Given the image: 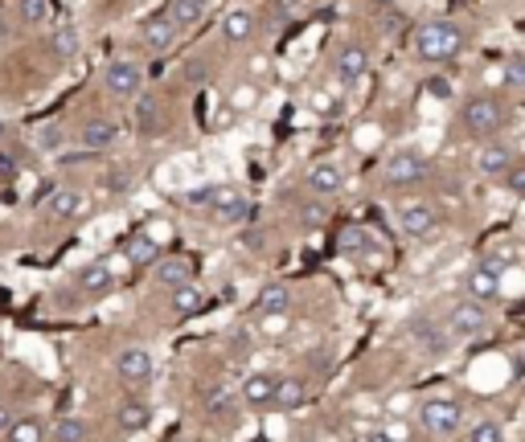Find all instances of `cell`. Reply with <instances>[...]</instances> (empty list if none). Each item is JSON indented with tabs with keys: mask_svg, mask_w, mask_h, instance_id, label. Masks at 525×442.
I'll use <instances>...</instances> for the list:
<instances>
[{
	"mask_svg": "<svg viewBox=\"0 0 525 442\" xmlns=\"http://www.w3.org/2000/svg\"><path fill=\"white\" fill-rule=\"evenodd\" d=\"M460 124H464V132H468L472 140H489V135H497L501 127L509 124V106L501 103V98H492V95H476V98L464 103Z\"/></svg>",
	"mask_w": 525,
	"mask_h": 442,
	"instance_id": "obj_1",
	"label": "cell"
},
{
	"mask_svg": "<svg viewBox=\"0 0 525 442\" xmlns=\"http://www.w3.org/2000/svg\"><path fill=\"white\" fill-rule=\"evenodd\" d=\"M464 50V33L452 21H431L415 33V58L423 62H452L455 53Z\"/></svg>",
	"mask_w": 525,
	"mask_h": 442,
	"instance_id": "obj_2",
	"label": "cell"
},
{
	"mask_svg": "<svg viewBox=\"0 0 525 442\" xmlns=\"http://www.w3.org/2000/svg\"><path fill=\"white\" fill-rule=\"evenodd\" d=\"M418 422H423L427 434H436V438H452L464 422V406L455 398H427L418 406Z\"/></svg>",
	"mask_w": 525,
	"mask_h": 442,
	"instance_id": "obj_3",
	"label": "cell"
},
{
	"mask_svg": "<svg viewBox=\"0 0 525 442\" xmlns=\"http://www.w3.org/2000/svg\"><path fill=\"white\" fill-rule=\"evenodd\" d=\"M382 180H386V189L423 185V180H427V164H423V156H418V152H394V156L386 160Z\"/></svg>",
	"mask_w": 525,
	"mask_h": 442,
	"instance_id": "obj_4",
	"label": "cell"
},
{
	"mask_svg": "<svg viewBox=\"0 0 525 442\" xmlns=\"http://www.w3.org/2000/svg\"><path fill=\"white\" fill-rule=\"evenodd\" d=\"M447 332L460 340H472V336H484L489 332V316H484V303L468 299V303H455L447 311Z\"/></svg>",
	"mask_w": 525,
	"mask_h": 442,
	"instance_id": "obj_5",
	"label": "cell"
},
{
	"mask_svg": "<svg viewBox=\"0 0 525 442\" xmlns=\"http://www.w3.org/2000/svg\"><path fill=\"white\" fill-rule=\"evenodd\" d=\"M103 87H108V95L119 98V103H124V98H136L144 87V70L136 62H111L108 74H103Z\"/></svg>",
	"mask_w": 525,
	"mask_h": 442,
	"instance_id": "obj_6",
	"label": "cell"
},
{
	"mask_svg": "<svg viewBox=\"0 0 525 442\" xmlns=\"http://www.w3.org/2000/svg\"><path fill=\"white\" fill-rule=\"evenodd\" d=\"M116 377L124 381L127 390H140V385H148L152 381V356L144 353V348H124L116 361Z\"/></svg>",
	"mask_w": 525,
	"mask_h": 442,
	"instance_id": "obj_7",
	"label": "cell"
},
{
	"mask_svg": "<svg viewBox=\"0 0 525 442\" xmlns=\"http://www.w3.org/2000/svg\"><path fill=\"white\" fill-rule=\"evenodd\" d=\"M82 209H87V197L79 189H54V193L45 197V221H54V226L82 217Z\"/></svg>",
	"mask_w": 525,
	"mask_h": 442,
	"instance_id": "obj_8",
	"label": "cell"
},
{
	"mask_svg": "<svg viewBox=\"0 0 525 442\" xmlns=\"http://www.w3.org/2000/svg\"><path fill=\"white\" fill-rule=\"evenodd\" d=\"M177 37H181V29H177V21H173L169 13L144 21V29H140V41H144V50H148V53H169L173 45H177Z\"/></svg>",
	"mask_w": 525,
	"mask_h": 442,
	"instance_id": "obj_9",
	"label": "cell"
},
{
	"mask_svg": "<svg viewBox=\"0 0 525 442\" xmlns=\"http://www.w3.org/2000/svg\"><path fill=\"white\" fill-rule=\"evenodd\" d=\"M205 201L214 205V213H218V221H239V217H247V197H242V189H234V185H218V189H205Z\"/></svg>",
	"mask_w": 525,
	"mask_h": 442,
	"instance_id": "obj_10",
	"label": "cell"
},
{
	"mask_svg": "<svg viewBox=\"0 0 525 442\" xmlns=\"http://www.w3.org/2000/svg\"><path fill=\"white\" fill-rule=\"evenodd\" d=\"M398 226H402V234H410V238H427V234L439 226V217L427 201H410V205L398 209Z\"/></svg>",
	"mask_w": 525,
	"mask_h": 442,
	"instance_id": "obj_11",
	"label": "cell"
},
{
	"mask_svg": "<svg viewBox=\"0 0 525 442\" xmlns=\"http://www.w3.org/2000/svg\"><path fill=\"white\" fill-rule=\"evenodd\" d=\"M464 291H468V299L476 303H489L501 295V274H492L489 266H472L468 274H464Z\"/></svg>",
	"mask_w": 525,
	"mask_h": 442,
	"instance_id": "obj_12",
	"label": "cell"
},
{
	"mask_svg": "<svg viewBox=\"0 0 525 442\" xmlns=\"http://www.w3.org/2000/svg\"><path fill=\"white\" fill-rule=\"evenodd\" d=\"M74 287H79L82 295H103V291L116 287V271H111L108 262H90V266H82V271L74 274Z\"/></svg>",
	"mask_w": 525,
	"mask_h": 442,
	"instance_id": "obj_13",
	"label": "cell"
},
{
	"mask_svg": "<svg viewBox=\"0 0 525 442\" xmlns=\"http://www.w3.org/2000/svg\"><path fill=\"white\" fill-rule=\"evenodd\" d=\"M509 164H513L509 143H484V148L476 152V172H481V177H505Z\"/></svg>",
	"mask_w": 525,
	"mask_h": 442,
	"instance_id": "obj_14",
	"label": "cell"
},
{
	"mask_svg": "<svg viewBox=\"0 0 525 442\" xmlns=\"http://www.w3.org/2000/svg\"><path fill=\"white\" fill-rule=\"evenodd\" d=\"M308 189H312V193L333 197V193L345 189V172H341L337 164H329V160H321V164H312V169H308Z\"/></svg>",
	"mask_w": 525,
	"mask_h": 442,
	"instance_id": "obj_15",
	"label": "cell"
},
{
	"mask_svg": "<svg viewBox=\"0 0 525 442\" xmlns=\"http://www.w3.org/2000/svg\"><path fill=\"white\" fill-rule=\"evenodd\" d=\"M365 70H370V53H365V45H345V50L337 53V78L341 82L365 78Z\"/></svg>",
	"mask_w": 525,
	"mask_h": 442,
	"instance_id": "obj_16",
	"label": "cell"
},
{
	"mask_svg": "<svg viewBox=\"0 0 525 442\" xmlns=\"http://www.w3.org/2000/svg\"><path fill=\"white\" fill-rule=\"evenodd\" d=\"M116 140H119V127L108 124V119H90V124H82V132H79V143H82V148H90V152L111 148Z\"/></svg>",
	"mask_w": 525,
	"mask_h": 442,
	"instance_id": "obj_17",
	"label": "cell"
},
{
	"mask_svg": "<svg viewBox=\"0 0 525 442\" xmlns=\"http://www.w3.org/2000/svg\"><path fill=\"white\" fill-rule=\"evenodd\" d=\"M242 401H247V406H271V393H276V377H271V373H250L247 381H242Z\"/></svg>",
	"mask_w": 525,
	"mask_h": 442,
	"instance_id": "obj_18",
	"label": "cell"
},
{
	"mask_svg": "<svg viewBox=\"0 0 525 442\" xmlns=\"http://www.w3.org/2000/svg\"><path fill=\"white\" fill-rule=\"evenodd\" d=\"M222 33H226V41H234V45H242V41H250L255 37V13L250 9H230L226 13V21H222Z\"/></svg>",
	"mask_w": 525,
	"mask_h": 442,
	"instance_id": "obj_19",
	"label": "cell"
},
{
	"mask_svg": "<svg viewBox=\"0 0 525 442\" xmlns=\"http://www.w3.org/2000/svg\"><path fill=\"white\" fill-rule=\"evenodd\" d=\"M116 422H119V430H124V434L148 430V422H152V406H148V401H140V398L124 401V406H119V414H116Z\"/></svg>",
	"mask_w": 525,
	"mask_h": 442,
	"instance_id": "obj_20",
	"label": "cell"
},
{
	"mask_svg": "<svg viewBox=\"0 0 525 442\" xmlns=\"http://www.w3.org/2000/svg\"><path fill=\"white\" fill-rule=\"evenodd\" d=\"M304 401H308V385H304L300 377H284V381H276L271 406H279V410H300Z\"/></svg>",
	"mask_w": 525,
	"mask_h": 442,
	"instance_id": "obj_21",
	"label": "cell"
},
{
	"mask_svg": "<svg viewBox=\"0 0 525 442\" xmlns=\"http://www.w3.org/2000/svg\"><path fill=\"white\" fill-rule=\"evenodd\" d=\"M124 254L132 266H152V262H161V242L148 238V234H136V238H127Z\"/></svg>",
	"mask_w": 525,
	"mask_h": 442,
	"instance_id": "obj_22",
	"label": "cell"
},
{
	"mask_svg": "<svg viewBox=\"0 0 525 442\" xmlns=\"http://www.w3.org/2000/svg\"><path fill=\"white\" fill-rule=\"evenodd\" d=\"M173 311H177V316H197V311H205V291L197 283H185V287H173Z\"/></svg>",
	"mask_w": 525,
	"mask_h": 442,
	"instance_id": "obj_23",
	"label": "cell"
},
{
	"mask_svg": "<svg viewBox=\"0 0 525 442\" xmlns=\"http://www.w3.org/2000/svg\"><path fill=\"white\" fill-rule=\"evenodd\" d=\"M210 5H214V0H169V17L177 21V29H189L210 13Z\"/></svg>",
	"mask_w": 525,
	"mask_h": 442,
	"instance_id": "obj_24",
	"label": "cell"
},
{
	"mask_svg": "<svg viewBox=\"0 0 525 442\" xmlns=\"http://www.w3.org/2000/svg\"><path fill=\"white\" fill-rule=\"evenodd\" d=\"M45 422L42 418H13V426L5 430V442H45Z\"/></svg>",
	"mask_w": 525,
	"mask_h": 442,
	"instance_id": "obj_25",
	"label": "cell"
},
{
	"mask_svg": "<svg viewBox=\"0 0 525 442\" xmlns=\"http://www.w3.org/2000/svg\"><path fill=\"white\" fill-rule=\"evenodd\" d=\"M156 279H161L164 287H185V283H193V266L185 262V258H164L161 266H156Z\"/></svg>",
	"mask_w": 525,
	"mask_h": 442,
	"instance_id": "obj_26",
	"label": "cell"
},
{
	"mask_svg": "<svg viewBox=\"0 0 525 442\" xmlns=\"http://www.w3.org/2000/svg\"><path fill=\"white\" fill-rule=\"evenodd\" d=\"M337 246H341V254H349V258H365L370 254V234H365L361 226H345Z\"/></svg>",
	"mask_w": 525,
	"mask_h": 442,
	"instance_id": "obj_27",
	"label": "cell"
},
{
	"mask_svg": "<svg viewBox=\"0 0 525 442\" xmlns=\"http://www.w3.org/2000/svg\"><path fill=\"white\" fill-rule=\"evenodd\" d=\"M74 50H79V29L58 25L54 33H50V53H54V58H74Z\"/></svg>",
	"mask_w": 525,
	"mask_h": 442,
	"instance_id": "obj_28",
	"label": "cell"
},
{
	"mask_svg": "<svg viewBox=\"0 0 525 442\" xmlns=\"http://www.w3.org/2000/svg\"><path fill=\"white\" fill-rule=\"evenodd\" d=\"M287 303H292V291H287L284 283H271V287H263V291H258L255 308L258 311H287Z\"/></svg>",
	"mask_w": 525,
	"mask_h": 442,
	"instance_id": "obj_29",
	"label": "cell"
},
{
	"mask_svg": "<svg viewBox=\"0 0 525 442\" xmlns=\"http://www.w3.org/2000/svg\"><path fill=\"white\" fill-rule=\"evenodd\" d=\"M517 258H521V250H517V246H492L489 254H484V262H481V266H489L492 274H505L509 266L517 262Z\"/></svg>",
	"mask_w": 525,
	"mask_h": 442,
	"instance_id": "obj_30",
	"label": "cell"
},
{
	"mask_svg": "<svg viewBox=\"0 0 525 442\" xmlns=\"http://www.w3.org/2000/svg\"><path fill=\"white\" fill-rule=\"evenodd\" d=\"M410 332L418 336V345H423V348H431V353H444V332H439L431 319H415V324H410Z\"/></svg>",
	"mask_w": 525,
	"mask_h": 442,
	"instance_id": "obj_31",
	"label": "cell"
},
{
	"mask_svg": "<svg viewBox=\"0 0 525 442\" xmlns=\"http://www.w3.org/2000/svg\"><path fill=\"white\" fill-rule=\"evenodd\" d=\"M505 90H525V53H513L505 58V74H501Z\"/></svg>",
	"mask_w": 525,
	"mask_h": 442,
	"instance_id": "obj_32",
	"label": "cell"
},
{
	"mask_svg": "<svg viewBox=\"0 0 525 442\" xmlns=\"http://www.w3.org/2000/svg\"><path fill=\"white\" fill-rule=\"evenodd\" d=\"M136 124H140V132H156V127H161V103H156V98H144V103L136 106Z\"/></svg>",
	"mask_w": 525,
	"mask_h": 442,
	"instance_id": "obj_33",
	"label": "cell"
},
{
	"mask_svg": "<svg viewBox=\"0 0 525 442\" xmlns=\"http://www.w3.org/2000/svg\"><path fill=\"white\" fill-rule=\"evenodd\" d=\"M54 438L58 442H82L87 438V422H82V418H62V422L54 426Z\"/></svg>",
	"mask_w": 525,
	"mask_h": 442,
	"instance_id": "obj_34",
	"label": "cell"
},
{
	"mask_svg": "<svg viewBox=\"0 0 525 442\" xmlns=\"http://www.w3.org/2000/svg\"><path fill=\"white\" fill-rule=\"evenodd\" d=\"M255 103H258V87H255V82H239V87L230 90V106H234V111H250Z\"/></svg>",
	"mask_w": 525,
	"mask_h": 442,
	"instance_id": "obj_35",
	"label": "cell"
},
{
	"mask_svg": "<svg viewBox=\"0 0 525 442\" xmlns=\"http://www.w3.org/2000/svg\"><path fill=\"white\" fill-rule=\"evenodd\" d=\"M468 442H505V430H501V426L492 422V418H484V422H476V426H472Z\"/></svg>",
	"mask_w": 525,
	"mask_h": 442,
	"instance_id": "obj_36",
	"label": "cell"
},
{
	"mask_svg": "<svg viewBox=\"0 0 525 442\" xmlns=\"http://www.w3.org/2000/svg\"><path fill=\"white\" fill-rule=\"evenodd\" d=\"M45 17H50V0H21V21L42 25Z\"/></svg>",
	"mask_w": 525,
	"mask_h": 442,
	"instance_id": "obj_37",
	"label": "cell"
},
{
	"mask_svg": "<svg viewBox=\"0 0 525 442\" xmlns=\"http://www.w3.org/2000/svg\"><path fill=\"white\" fill-rule=\"evenodd\" d=\"M263 332H267V336H284V332H287L284 311H263Z\"/></svg>",
	"mask_w": 525,
	"mask_h": 442,
	"instance_id": "obj_38",
	"label": "cell"
},
{
	"mask_svg": "<svg viewBox=\"0 0 525 442\" xmlns=\"http://www.w3.org/2000/svg\"><path fill=\"white\" fill-rule=\"evenodd\" d=\"M276 9H279V17L295 21V17H304V13H308L312 5H308V0H276Z\"/></svg>",
	"mask_w": 525,
	"mask_h": 442,
	"instance_id": "obj_39",
	"label": "cell"
},
{
	"mask_svg": "<svg viewBox=\"0 0 525 442\" xmlns=\"http://www.w3.org/2000/svg\"><path fill=\"white\" fill-rule=\"evenodd\" d=\"M505 185L513 189V193H525V164H509V169H505Z\"/></svg>",
	"mask_w": 525,
	"mask_h": 442,
	"instance_id": "obj_40",
	"label": "cell"
},
{
	"mask_svg": "<svg viewBox=\"0 0 525 442\" xmlns=\"http://www.w3.org/2000/svg\"><path fill=\"white\" fill-rule=\"evenodd\" d=\"M234 115H239V111H234V106L226 103L222 111H214V115H210V127H214V132H226V127L234 124Z\"/></svg>",
	"mask_w": 525,
	"mask_h": 442,
	"instance_id": "obj_41",
	"label": "cell"
},
{
	"mask_svg": "<svg viewBox=\"0 0 525 442\" xmlns=\"http://www.w3.org/2000/svg\"><path fill=\"white\" fill-rule=\"evenodd\" d=\"M58 143H62V132H58V127L50 124V127L42 132V148H58Z\"/></svg>",
	"mask_w": 525,
	"mask_h": 442,
	"instance_id": "obj_42",
	"label": "cell"
},
{
	"mask_svg": "<svg viewBox=\"0 0 525 442\" xmlns=\"http://www.w3.org/2000/svg\"><path fill=\"white\" fill-rule=\"evenodd\" d=\"M9 426H13V410H9V406H5V401H0V434L9 430Z\"/></svg>",
	"mask_w": 525,
	"mask_h": 442,
	"instance_id": "obj_43",
	"label": "cell"
},
{
	"mask_svg": "<svg viewBox=\"0 0 525 442\" xmlns=\"http://www.w3.org/2000/svg\"><path fill=\"white\" fill-rule=\"evenodd\" d=\"M304 221H308V226H316V221H324V209H304Z\"/></svg>",
	"mask_w": 525,
	"mask_h": 442,
	"instance_id": "obj_44",
	"label": "cell"
},
{
	"mask_svg": "<svg viewBox=\"0 0 525 442\" xmlns=\"http://www.w3.org/2000/svg\"><path fill=\"white\" fill-rule=\"evenodd\" d=\"M365 442H394L390 430H374V434H365Z\"/></svg>",
	"mask_w": 525,
	"mask_h": 442,
	"instance_id": "obj_45",
	"label": "cell"
},
{
	"mask_svg": "<svg viewBox=\"0 0 525 442\" xmlns=\"http://www.w3.org/2000/svg\"><path fill=\"white\" fill-rule=\"evenodd\" d=\"M316 111H321V115H329V111H333V103H329V95H316Z\"/></svg>",
	"mask_w": 525,
	"mask_h": 442,
	"instance_id": "obj_46",
	"label": "cell"
},
{
	"mask_svg": "<svg viewBox=\"0 0 525 442\" xmlns=\"http://www.w3.org/2000/svg\"><path fill=\"white\" fill-rule=\"evenodd\" d=\"M169 442H189V438H169Z\"/></svg>",
	"mask_w": 525,
	"mask_h": 442,
	"instance_id": "obj_47",
	"label": "cell"
}]
</instances>
